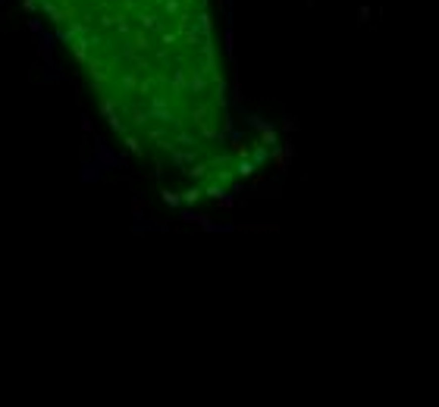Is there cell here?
<instances>
[{
  "instance_id": "cell-1",
  "label": "cell",
  "mask_w": 439,
  "mask_h": 407,
  "mask_svg": "<svg viewBox=\"0 0 439 407\" xmlns=\"http://www.w3.org/2000/svg\"><path fill=\"white\" fill-rule=\"evenodd\" d=\"M44 16L76 53L82 72L104 91L113 63V22L116 10L113 0H38Z\"/></svg>"
}]
</instances>
